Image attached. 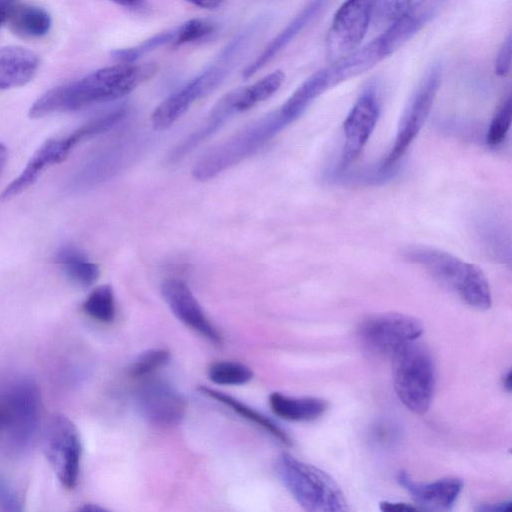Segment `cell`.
Wrapping results in <instances>:
<instances>
[{
    "mask_svg": "<svg viewBox=\"0 0 512 512\" xmlns=\"http://www.w3.org/2000/svg\"><path fill=\"white\" fill-rule=\"evenodd\" d=\"M511 121L512 99L511 96L508 95L492 117L486 134V143L491 147H495L503 143L510 129Z\"/></svg>",
    "mask_w": 512,
    "mask_h": 512,
    "instance_id": "f546056e",
    "label": "cell"
},
{
    "mask_svg": "<svg viewBox=\"0 0 512 512\" xmlns=\"http://www.w3.org/2000/svg\"><path fill=\"white\" fill-rule=\"evenodd\" d=\"M138 408L150 423L161 427L178 424L185 413L184 398L163 381H150L137 396Z\"/></svg>",
    "mask_w": 512,
    "mask_h": 512,
    "instance_id": "9a60e30c",
    "label": "cell"
},
{
    "mask_svg": "<svg viewBox=\"0 0 512 512\" xmlns=\"http://www.w3.org/2000/svg\"><path fill=\"white\" fill-rule=\"evenodd\" d=\"M511 48L512 38L509 34L507 38L502 42L494 63L495 74L499 77H506L509 75L511 70Z\"/></svg>",
    "mask_w": 512,
    "mask_h": 512,
    "instance_id": "836d02e7",
    "label": "cell"
},
{
    "mask_svg": "<svg viewBox=\"0 0 512 512\" xmlns=\"http://www.w3.org/2000/svg\"><path fill=\"white\" fill-rule=\"evenodd\" d=\"M247 45L246 38L238 35L204 71L163 100L151 115L153 128L158 131L168 129L196 101L212 93L236 66Z\"/></svg>",
    "mask_w": 512,
    "mask_h": 512,
    "instance_id": "277c9868",
    "label": "cell"
},
{
    "mask_svg": "<svg viewBox=\"0 0 512 512\" xmlns=\"http://www.w3.org/2000/svg\"><path fill=\"white\" fill-rule=\"evenodd\" d=\"M194 6L203 9H214L220 6L225 0H185Z\"/></svg>",
    "mask_w": 512,
    "mask_h": 512,
    "instance_id": "74e56055",
    "label": "cell"
},
{
    "mask_svg": "<svg viewBox=\"0 0 512 512\" xmlns=\"http://www.w3.org/2000/svg\"><path fill=\"white\" fill-rule=\"evenodd\" d=\"M393 386L398 399L410 411L423 414L431 404L435 365L429 350L415 340L392 356Z\"/></svg>",
    "mask_w": 512,
    "mask_h": 512,
    "instance_id": "52a82bcc",
    "label": "cell"
},
{
    "mask_svg": "<svg viewBox=\"0 0 512 512\" xmlns=\"http://www.w3.org/2000/svg\"><path fill=\"white\" fill-rule=\"evenodd\" d=\"M55 260L64 274L78 286L89 287L99 277L98 266L73 245L60 247L56 252Z\"/></svg>",
    "mask_w": 512,
    "mask_h": 512,
    "instance_id": "cb8c5ba5",
    "label": "cell"
},
{
    "mask_svg": "<svg viewBox=\"0 0 512 512\" xmlns=\"http://www.w3.org/2000/svg\"><path fill=\"white\" fill-rule=\"evenodd\" d=\"M511 510V502H501V503H493V504H484L483 506L478 508V511H491V512H508Z\"/></svg>",
    "mask_w": 512,
    "mask_h": 512,
    "instance_id": "8d00e7d4",
    "label": "cell"
},
{
    "mask_svg": "<svg viewBox=\"0 0 512 512\" xmlns=\"http://www.w3.org/2000/svg\"><path fill=\"white\" fill-rule=\"evenodd\" d=\"M422 333L423 325L417 318L397 312L368 316L357 328L358 337L370 351L390 357Z\"/></svg>",
    "mask_w": 512,
    "mask_h": 512,
    "instance_id": "30bf717a",
    "label": "cell"
},
{
    "mask_svg": "<svg viewBox=\"0 0 512 512\" xmlns=\"http://www.w3.org/2000/svg\"><path fill=\"white\" fill-rule=\"evenodd\" d=\"M502 384L507 391L511 390V372L507 371L502 377Z\"/></svg>",
    "mask_w": 512,
    "mask_h": 512,
    "instance_id": "b9f144b4",
    "label": "cell"
},
{
    "mask_svg": "<svg viewBox=\"0 0 512 512\" xmlns=\"http://www.w3.org/2000/svg\"><path fill=\"white\" fill-rule=\"evenodd\" d=\"M176 32V28L160 32L144 40L136 46L115 49L111 52V56L120 63L136 62L139 57L146 54L147 52H150L165 44H172L176 37Z\"/></svg>",
    "mask_w": 512,
    "mask_h": 512,
    "instance_id": "f1b7e54d",
    "label": "cell"
},
{
    "mask_svg": "<svg viewBox=\"0 0 512 512\" xmlns=\"http://www.w3.org/2000/svg\"><path fill=\"white\" fill-rule=\"evenodd\" d=\"M329 0H311L243 71L247 79L267 65L323 10Z\"/></svg>",
    "mask_w": 512,
    "mask_h": 512,
    "instance_id": "ffe728a7",
    "label": "cell"
},
{
    "mask_svg": "<svg viewBox=\"0 0 512 512\" xmlns=\"http://www.w3.org/2000/svg\"><path fill=\"white\" fill-rule=\"evenodd\" d=\"M396 480L411 495L419 509L424 510H451L463 488L462 480L456 477L417 482L406 471H399Z\"/></svg>",
    "mask_w": 512,
    "mask_h": 512,
    "instance_id": "e0dca14e",
    "label": "cell"
},
{
    "mask_svg": "<svg viewBox=\"0 0 512 512\" xmlns=\"http://www.w3.org/2000/svg\"><path fill=\"white\" fill-rule=\"evenodd\" d=\"M11 30L25 38H39L46 35L51 28V17L41 7L18 4L8 20Z\"/></svg>",
    "mask_w": 512,
    "mask_h": 512,
    "instance_id": "d4e9b609",
    "label": "cell"
},
{
    "mask_svg": "<svg viewBox=\"0 0 512 512\" xmlns=\"http://www.w3.org/2000/svg\"><path fill=\"white\" fill-rule=\"evenodd\" d=\"M20 0H0V26L10 19Z\"/></svg>",
    "mask_w": 512,
    "mask_h": 512,
    "instance_id": "d590c367",
    "label": "cell"
},
{
    "mask_svg": "<svg viewBox=\"0 0 512 512\" xmlns=\"http://www.w3.org/2000/svg\"><path fill=\"white\" fill-rule=\"evenodd\" d=\"M176 29V37L171 44L173 47H179L206 37L213 32L214 26L203 19H191Z\"/></svg>",
    "mask_w": 512,
    "mask_h": 512,
    "instance_id": "d6a6232c",
    "label": "cell"
},
{
    "mask_svg": "<svg viewBox=\"0 0 512 512\" xmlns=\"http://www.w3.org/2000/svg\"><path fill=\"white\" fill-rule=\"evenodd\" d=\"M69 153L63 138L47 140L31 156L21 174L6 186L0 199L5 201L18 196L33 185L47 168L64 161Z\"/></svg>",
    "mask_w": 512,
    "mask_h": 512,
    "instance_id": "ac0fdd59",
    "label": "cell"
},
{
    "mask_svg": "<svg viewBox=\"0 0 512 512\" xmlns=\"http://www.w3.org/2000/svg\"><path fill=\"white\" fill-rule=\"evenodd\" d=\"M380 117V101L374 89L365 90L356 100L343 123L344 146L341 169L355 162L369 141Z\"/></svg>",
    "mask_w": 512,
    "mask_h": 512,
    "instance_id": "7c38bea8",
    "label": "cell"
},
{
    "mask_svg": "<svg viewBox=\"0 0 512 512\" xmlns=\"http://www.w3.org/2000/svg\"><path fill=\"white\" fill-rule=\"evenodd\" d=\"M446 2L417 0L411 4L402 17L377 37L383 56L386 58L402 47L439 13Z\"/></svg>",
    "mask_w": 512,
    "mask_h": 512,
    "instance_id": "2e32d148",
    "label": "cell"
},
{
    "mask_svg": "<svg viewBox=\"0 0 512 512\" xmlns=\"http://www.w3.org/2000/svg\"><path fill=\"white\" fill-rule=\"evenodd\" d=\"M276 473L289 493L307 511L343 512L348 510L345 496L326 472L289 454L276 461Z\"/></svg>",
    "mask_w": 512,
    "mask_h": 512,
    "instance_id": "8992f818",
    "label": "cell"
},
{
    "mask_svg": "<svg viewBox=\"0 0 512 512\" xmlns=\"http://www.w3.org/2000/svg\"><path fill=\"white\" fill-rule=\"evenodd\" d=\"M372 20V0H346L335 12L326 38V55L335 62L351 54Z\"/></svg>",
    "mask_w": 512,
    "mask_h": 512,
    "instance_id": "8fae6325",
    "label": "cell"
},
{
    "mask_svg": "<svg viewBox=\"0 0 512 512\" xmlns=\"http://www.w3.org/2000/svg\"><path fill=\"white\" fill-rule=\"evenodd\" d=\"M269 405L274 414L294 422L313 421L328 409L327 400L319 397H293L279 392L269 395Z\"/></svg>",
    "mask_w": 512,
    "mask_h": 512,
    "instance_id": "7402d4cb",
    "label": "cell"
},
{
    "mask_svg": "<svg viewBox=\"0 0 512 512\" xmlns=\"http://www.w3.org/2000/svg\"><path fill=\"white\" fill-rule=\"evenodd\" d=\"M412 0H372V20L377 24H392L402 17Z\"/></svg>",
    "mask_w": 512,
    "mask_h": 512,
    "instance_id": "1f68e13d",
    "label": "cell"
},
{
    "mask_svg": "<svg viewBox=\"0 0 512 512\" xmlns=\"http://www.w3.org/2000/svg\"><path fill=\"white\" fill-rule=\"evenodd\" d=\"M333 63L309 76L282 104L279 111L292 124L323 93L342 83L339 71Z\"/></svg>",
    "mask_w": 512,
    "mask_h": 512,
    "instance_id": "d6986e66",
    "label": "cell"
},
{
    "mask_svg": "<svg viewBox=\"0 0 512 512\" xmlns=\"http://www.w3.org/2000/svg\"><path fill=\"white\" fill-rule=\"evenodd\" d=\"M41 420L37 382L20 375L0 383V454L18 457L33 445Z\"/></svg>",
    "mask_w": 512,
    "mask_h": 512,
    "instance_id": "7a4b0ae2",
    "label": "cell"
},
{
    "mask_svg": "<svg viewBox=\"0 0 512 512\" xmlns=\"http://www.w3.org/2000/svg\"><path fill=\"white\" fill-rule=\"evenodd\" d=\"M208 377L220 385H243L253 378V371L239 362L218 361L210 365Z\"/></svg>",
    "mask_w": 512,
    "mask_h": 512,
    "instance_id": "83f0119b",
    "label": "cell"
},
{
    "mask_svg": "<svg viewBox=\"0 0 512 512\" xmlns=\"http://www.w3.org/2000/svg\"><path fill=\"white\" fill-rule=\"evenodd\" d=\"M170 354L166 349H149L139 354L128 367V374L134 378L147 376L169 361Z\"/></svg>",
    "mask_w": 512,
    "mask_h": 512,
    "instance_id": "4dcf8cb0",
    "label": "cell"
},
{
    "mask_svg": "<svg viewBox=\"0 0 512 512\" xmlns=\"http://www.w3.org/2000/svg\"><path fill=\"white\" fill-rule=\"evenodd\" d=\"M288 126L279 109L266 114L201 157L193 166V177L198 181L216 177L255 154Z\"/></svg>",
    "mask_w": 512,
    "mask_h": 512,
    "instance_id": "5b68a950",
    "label": "cell"
},
{
    "mask_svg": "<svg viewBox=\"0 0 512 512\" xmlns=\"http://www.w3.org/2000/svg\"><path fill=\"white\" fill-rule=\"evenodd\" d=\"M129 115V109L127 107H119L104 115L90 120L83 124L71 134L64 137V142L71 152L72 149L78 144L85 140L103 134L111 129L115 128L121 122H123Z\"/></svg>",
    "mask_w": 512,
    "mask_h": 512,
    "instance_id": "484cf974",
    "label": "cell"
},
{
    "mask_svg": "<svg viewBox=\"0 0 512 512\" xmlns=\"http://www.w3.org/2000/svg\"><path fill=\"white\" fill-rule=\"evenodd\" d=\"M133 144L128 140L108 144L90 155L71 175L66 188L83 192L106 182L117 174L131 156Z\"/></svg>",
    "mask_w": 512,
    "mask_h": 512,
    "instance_id": "4fadbf2b",
    "label": "cell"
},
{
    "mask_svg": "<svg viewBox=\"0 0 512 512\" xmlns=\"http://www.w3.org/2000/svg\"><path fill=\"white\" fill-rule=\"evenodd\" d=\"M112 2L123 6V7H135L138 6L143 0H111Z\"/></svg>",
    "mask_w": 512,
    "mask_h": 512,
    "instance_id": "f35d334b",
    "label": "cell"
},
{
    "mask_svg": "<svg viewBox=\"0 0 512 512\" xmlns=\"http://www.w3.org/2000/svg\"><path fill=\"white\" fill-rule=\"evenodd\" d=\"M157 69L155 62L119 63L98 69L44 93L30 107L29 116L41 118L122 98L150 79Z\"/></svg>",
    "mask_w": 512,
    "mask_h": 512,
    "instance_id": "6da1fadb",
    "label": "cell"
},
{
    "mask_svg": "<svg viewBox=\"0 0 512 512\" xmlns=\"http://www.w3.org/2000/svg\"><path fill=\"white\" fill-rule=\"evenodd\" d=\"M78 510L84 511V512H104V511H106L105 508L100 507L95 504H86L83 507L79 508Z\"/></svg>",
    "mask_w": 512,
    "mask_h": 512,
    "instance_id": "ab89813d",
    "label": "cell"
},
{
    "mask_svg": "<svg viewBox=\"0 0 512 512\" xmlns=\"http://www.w3.org/2000/svg\"><path fill=\"white\" fill-rule=\"evenodd\" d=\"M379 508L382 511H415L419 510V507L416 505L404 503V502H394V501H382L379 503Z\"/></svg>",
    "mask_w": 512,
    "mask_h": 512,
    "instance_id": "e575fe53",
    "label": "cell"
},
{
    "mask_svg": "<svg viewBox=\"0 0 512 512\" xmlns=\"http://www.w3.org/2000/svg\"><path fill=\"white\" fill-rule=\"evenodd\" d=\"M441 78L442 67L436 63L429 67L419 81L402 112L394 143L381 164L382 172L391 169L402 158L422 130L431 112Z\"/></svg>",
    "mask_w": 512,
    "mask_h": 512,
    "instance_id": "ba28073f",
    "label": "cell"
},
{
    "mask_svg": "<svg viewBox=\"0 0 512 512\" xmlns=\"http://www.w3.org/2000/svg\"><path fill=\"white\" fill-rule=\"evenodd\" d=\"M162 296L176 318L212 343L222 342L221 334L210 322L198 300L185 282L167 279L161 286Z\"/></svg>",
    "mask_w": 512,
    "mask_h": 512,
    "instance_id": "5bb4252c",
    "label": "cell"
},
{
    "mask_svg": "<svg viewBox=\"0 0 512 512\" xmlns=\"http://www.w3.org/2000/svg\"><path fill=\"white\" fill-rule=\"evenodd\" d=\"M8 151L4 144L0 143V173L7 161Z\"/></svg>",
    "mask_w": 512,
    "mask_h": 512,
    "instance_id": "60d3db41",
    "label": "cell"
},
{
    "mask_svg": "<svg viewBox=\"0 0 512 512\" xmlns=\"http://www.w3.org/2000/svg\"><path fill=\"white\" fill-rule=\"evenodd\" d=\"M43 450L61 485L73 490L80 473L82 443L77 427L68 417L56 414L49 420Z\"/></svg>",
    "mask_w": 512,
    "mask_h": 512,
    "instance_id": "9c48e42d",
    "label": "cell"
},
{
    "mask_svg": "<svg viewBox=\"0 0 512 512\" xmlns=\"http://www.w3.org/2000/svg\"><path fill=\"white\" fill-rule=\"evenodd\" d=\"M82 309L90 318L110 323L115 318V297L110 285L104 284L93 289L82 304Z\"/></svg>",
    "mask_w": 512,
    "mask_h": 512,
    "instance_id": "4316f807",
    "label": "cell"
},
{
    "mask_svg": "<svg viewBox=\"0 0 512 512\" xmlns=\"http://www.w3.org/2000/svg\"><path fill=\"white\" fill-rule=\"evenodd\" d=\"M401 254L408 262L421 266L468 306L478 310L490 308V286L485 274L477 265L426 245L406 246Z\"/></svg>",
    "mask_w": 512,
    "mask_h": 512,
    "instance_id": "3957f363",
    "label": "cell"
},
{
    "mask_svg": "<svg viewBox=\"0 0 512 512\" xmlns=\"http://www.w3.org/2000/svg\"><path fill=\"white\" fill-rule=\"evenodd\" d=\"M199 391L202 394H205L206 396L213 398L216 401L229 407L231 410L249 422H252L255 425L261 427L282 444L286 446H291L293 444L291 437L276 422H274L266 415L253 409L252 407L246 405L245 403H242L238 399L206 386H200Z\"/></svg>",
    "mask_w": 512,
    "mask_h": 512,
    "instance_id": "603a6c76",
    "label": "cell"
},
{
    "mask_svg": "<svg viewBox=\"0 0 512 512\" xmlns=\"http://www.w3.org/2000/svg\"><path fill=\"white\" fill-rule=\"evenodd\" d=\"M38 68L39 58L33 51L20 46L1 47L0 91L27 84Z\"/></svg>",
    "mask_w": 512,
    "mask_h": 512,
    "instance_id": "44dd1931",
    "label": "cell"
}]
</instances>
